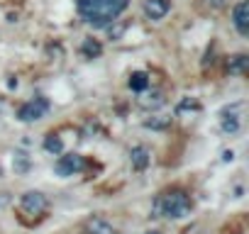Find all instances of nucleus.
Wrapping results in <instances>:
<instances>
[{
	"label": "nucleus",
	"mask_w": 249,
	"mask_h": 234,
	"mask_svg": "<svg viewBox=\"0 0 249 234\" xmlns=\"http://www.w3.org/2000/svg\"><path fill=\"white\" fill-rule=\"evenodd\" d=\"M154 212L164 215L169 219H181L191 212V198L183 190H169L154 202Z\"/></svg>",
	"instance_id": "nucleus-1"
},
{
	"label": "nucleus",
	"mask_w": 249,
	"mask_h": 234,
	"mask_svg": "<svg viewBox=\"0 0 249 234\" xmlns=\"http://www.w3.org/2000/svg\"><path fill=\"white\" fill-rule=\"evenodd\" d=\"M76 8L90 25H107L117 17L105 0H76Z\"/></svg>",
	"instance_id": "nucleus-2"
},
{
	"label": "nucleus",
	"mask_w": 249,
	"mask_h": 234,
	"mask_svg": "<svg viewBox=\"0 0 249 234\" xmlns=\"http://www.w3.org/2000/svg\"><path fill=\"white\" fill-rule=\"evenodd\" d=\"M47 110H49V100L35 98V100L25 102V105L18 110V117H20L22 122H35V120H39V117L47 115Z\"/></svg>",
	"instance_id": "nucleus-3"
},
{
	"label": "nucleus",
	"mask_w": 249,
	"mask_h": 234,
	"mask_svg": "<svg viewBox=\"0 0 249 234\" xmlns=\"http://www.w3.org/2000/svg\"><path fill=\"white\" fill-rule=\"evenodd\" d=\"M47 195L39 193V190H27L22 198H20V207L27 212V215H42L47 210Z\"/></svg>",
	"instance_id": "nucleus-4"
},
{
	"label": "nucleus",
	"mask_w": 249,
	"mask_h": 234,
	"mask_svg": "<svg viewBox=\"0 0 249 234\" xmlns=\"http://www.w3.org/2000/svg\"><path fill=\"white\" fill-rule=\"evenodd\" d=\"M54 168H56L59 176L69 178V176H73V173H78V171L83 168V156H78V154H66V156H61V159L56 161Z\"/></svg>",
	"instance_id": "nucleus-5"
},
{
	"label": "nucleus",
	"mask_w": 249,
	"mask_h": 234,
	"mask_svg": "<svg viewBox=\"0 0 249 234\" xmlns=\"http://www.w3.org/2000/svg\"><path fill=\"white\" fill-rule=\"evenodd\" d=\"M232 22H234V27H237V32H239L242 37L249 34V8H247L244 0H239V3L234 5V10H232Z\"/></svg>",
	"instance_id": "nucleus-6"
},
{
	"label": "nucleus",
	"mask_w": 249,
	"mask_h": 234,
	"mask_svg": "<svg viewBox=\"0 0 249 234\" xmlns=\"http://www.w3.org/2000/svg\"><path fill=\"white\" fill-rule=\"evenodd\" d=\"M169 8H171L169 0H144V15L149 20H161L169 13Z\"/></svg>",
	"instance_id": "nucleus-7"
},
{
	"label": "nucleus",
	"mask_w": 249,
	"mask_h": 234,
	"mask_svg": "<svg viewBox=\"0 0 249 234\" xmlns=\"http://www.w3.org/2000/svg\"><path fill=\"white\" fill-rule=\"evenodd\" d=\"M130 161H132V168H135V171H144V168L149 166V161H152L149 149H147V147H135V149L130 151Z\"/></svg>",
	"instance_id": "nucleus-8"
},
{
	"label": "nucleus",
	"mask_w": 249,
	"mask_h": 234,
	"mask_svg": "<svg viewBox=\"0 0 249 234\" xmlns=\"http://www.w3.org/2000/svg\"><path fill=\"white\" fill-rule=\"evenodd\" d=\"M86 234H115V229H112L110 222H105L100 217H93V219L86 222Z\"/></svg>",
	"instance_id": "nucleus-9"
},
{
	"label": "nucleus",
	"mask_w": 249,
	"mask_h": 234,
	"mask_svg": "<svg viewBox=\"0 0 249 234\" xmlns=\"http://www.w3.org/2000/svg\"><path fill=\"white\" fill-rule=\"evenodd\" d=\"M247 66H249V59H247V54H234L230 61H227V68H230V73H244L247 71Z\"/></svg>",
	"instance_id": "nucleus-10"
},
{
	"label": "nucleus",
	"mask_w": 249,
	"mask_h": 234,
	"mask_svg": "<svg viewBox=\"0 0 249 234\" xmlns=\"http://www.w3.org/2000/svg\"><path fill=\"white\" fill-rule=\"evenodd\" d=\"M147 85H149V76H147L144 71H135V73L130 76V88H132L135 93H142Z\"/></svg>",
	"instance_id": "nucleus-11"
},
{
	"label": "nucleus",
	"mask_w": 249,
	"mask_h": 234,
	"mask_svg": "<svg viewBox=\"0 0 249 234\" xmlns=\"http://www.w3.org/2000/svg\"><path fill=\"white\" fill-rule=\"evenodd\" d=\"M81 51H83V56L95 59V56H100V54H103V47H100V42H95V39H86V42H83V47H81Z\"/></svg>",
	"instance_id": "nucleus-12"
},
{
	"label": "nucleus",
	"mask_w": 249,
	"mask_h": 234,
	"mask_svg": "<svg viewBox=\"0 0 249 234\" xmlns=\"http://www.w3.org/2000/svg\"><path fill=\"white\" fill-rule=\"evenodd\" d=\"M44 149H47L49 154H61V151H64V142H61L56 134H47V137H44Z\"/></svg>",
	"instance_id": "nucleus-13"
},
{
	"label": "nucleus",
	"mask_w": 249,
	"mask_h": 234,
	"mask_svg": "<svg viewBox=\"0 0 249 234\" xmlns=\"http://www.w3.org/2000/svg\"><path fill=\"white\" fill-rule=\"evenodd\" d=\"M222 130H225V132H230V134H234V132L239 130L237 117H225V120H222Z\"/></svg>",
	"instance_id": "nucleus-14"
},
{
	"label": "nucleus",
	"mask_w": 249,
	"mask_h": 234,
	"mask_svg": "<svg viewBox=\"0 0 249 234\" xmlns=\"http://www.w3.org/2000/svg\"><path fill=\"white\" fill-rule=\"evenodd\" d=\"M105 3L110 5V10H112L115 15H120L124 8H127V0H105Z\"/></svg>",
	"instance_id": "nucleus-15"
},
{
	"label": "nucleus",
	"mask_w": 249,
	"mask_h": 234,
	"mask_svg": "<svg viewBox=\"0 0 249 234\" xmlns=\"http://www.w3.org/2000/svg\"><path fill=\"white\" fill-rule=\"evenodd\" d=\"M225 3H227V0H205V5L210 10H220V8H225Z\"/></svg>",
	"instance_id": "nucleus-16"
},
{
	"label": "nucleus",
	"mask_w": 249,
	"mask_h": 234,
	"mask_svg": "<svg viewBox=\"0 0 249 234\" xmlns=\"http://www.w3.org/2000/svg\"><path fill=\"white\" fill-rule=\"evenodd\" d=\"M142 234H161V232H157V229H149V232H142Z\"/></svg>",
	"instance_id": "nucleus-17"
},
{
	"label": "nucleus",
	"mask_w": 249,
	"mask_h": 234,
	"mask_svg": "<svg viewBox=\"0 0 249 234\" xmlns=\"http://www.w3.org/2000/svg\"><path fill=\"white\" fill-rule=\"evenodd\" d=\"M5 200H8L5 195H0V205H5Z\"/></svg>",
	"instance_id": "nucleus-18"
}]
</instances>
